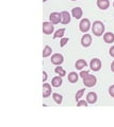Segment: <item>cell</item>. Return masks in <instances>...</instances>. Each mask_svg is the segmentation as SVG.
I'll return each instance as SVG.
<instances>
[{
	"mask_svg": "<svg viewBox=\"0 0 114 127\" xmlns=\"http://www.w3.org/2000/svg\"><path fill=\"white\" fill-rule=\"evenodd\" d=\"M90 68L93 71H99L101 68V61L99 58H93L90 63Z\"/></svg>",
	"mask_w": 114,
	"mask_h": 127,
	"instance_id": "obj_4",
	"label": "cell"
},
{
	"mask_svg": "<svg viewBox=\"0 0 114 127\" xmlns=\"http://www.w3.org/2000/svg\"><path fill=\"white\" fill-rule=\"evenodd\" d=\"M96 83H97V78L96 76H94L92 74H89L88 76L83 77V84L86 87H93L96 85Z\"/></svg>",
	"mask_w": 114,
	"mask_h": 127,
	"instance_id": "obj_2",
	"label": "cell"
},
{
	"mask_svg": "<svg viewBox=\"0 0 114 127\" xmlns=\"http://www.w3.org/2000/svg\"><path fill=\"white\" fill-rule=\"evenodd\" d=\"M109 94L111 95L112 97H114V85H112V86L109 88Z\"/></svg>",
	"mask_w": 114,
	"mask_h": 127,
	"instance_id": "obj_26",
	"label": "cell"
},
{
	"mask_svg": "<svg viewBox=\"0 0 114 127\" xmlns=\"http://www.w3.org/2000/svg\"><path fill=\"white\" fill-rule=\"evenodd\" d=\"M64 33H65V29H60V30H58L56 33L53 34V38L56 39V38H59V37H63V36H64Z\"/></svg>",
	"mask_w": 114,
	"mask_h": 127,
	"instance_id": "obj_21",
	"label": "cell"
},
{
	"mask_svg": "<svg viewBox=\"0 0 114 127\" xmlns=\"http://www.w3.org/2000/svg\"><path fill=\"white\" fill-rule=\"evenodd\" d=\"M82 14H83V12H82V9H81V7H79V6L74 7V9L72 10L73 17H75L76 19H80L82 17Z\"/></svg>",
	"mask_w": 114,
	"mask_h": 127,
	"instance_id": "obj_10",
	"label": "cell"
},
{
	"mask_svg": "<svg viewBox=\"0 0 114 127\" xmlns=\"http://www.w3.org/2000/svg\"><path fill=\"white\" fill-rule=\"evenodd\" d=\"M86 66H88V64H86L84 59H78L76 64H75V67H76L77 70H82L83 68H86Z\"/></svg>",
	"mask_w": 114,
	"mask_h": 127,
	"instance_id": "obj_15",
	"label": "cell"
},
{
	"mask_svg": "<svg viewBox=\"0 0 114 127\" xmlns=\"http://www.w3.org/2000/svg\"><path fill=\"white\" fill-rule=\"evenodd\" d=\"M67 78H68V82L69 83H77L78 82V78H79V75H78L76 72H70L69 74H68V76H67Z\"/></svg>",
	"mask_w": 114,
	"mask_h": 127,
	"instance_id": "obj_16",
	"label": "cell"
},
{
	"mask_svg": "<svg viewBox=\"0 0 114 127\" xmlns=\"http://www.w3.org/2000/svg\"><path fill=\"white\" fill-rule=\"evenodd\" d=\"M91 43H92V36L90 34H84L81 38V45L85 48H88L91 46Z\"/></svg>",
	"mask_w": 114,
	"mask_h": 127,
	"instance_id": "obj_8",
	"label": "cell"
},
{
	"mask_svg": "<svg viewBox=\"0 0 114 127\" xmlns=\"http://www.w3.org/2000/svg\"><path fill=\"white\" fill-rule=\"evenodd\" d=\"M47 1V0H43V2H46Z\"/></svg>",
	"mask_w": 114,
	"mask_h": 127,
	"instance_id": "obj_30",
	"label": "cell"
},
{
	"mask_svg": "<svg viewBox=\"0 0 114 127\" xmlns=\"http://www.w3.org/2000/svg\"><path fill=\"white\" fill-rule=\"evenodd\" d=\"M52 97H53V100L57 104H61L62 101H63V96L59 93H52Z\"/></svg>",
	"mask_w": 114,
	"mask_h": 127,
	"instance_id": "obj_20",
	"label": "cell"
},
{
	"mask_svg": "<svg viewBox=\"0 0 114 127\" xmlns=\"http://www.w3.org/2000/svg\"><path fill=\"white\" fill-rule=\"evenodd\" d=\"M113 6H114V2H113Z\"/></svg>",
	"mask_w": 114,
	"mask_h": 127,
	"instance_id": "obj_32",
	"label": "cell"
},
{
	"mask_svg": "<svg viewBox=\"0 0 114 127\" xmlns=\"http://www.w3.org/2000/svg\"><path fill=\"white\" fill-rule=\"evenodd\" d=\"M109 53H110V55H111L112 57H114V46L110 48V50H109Z\"/></svg>",
	"mask_w": 114,
	"mask_h": 127,
	"instance_id": "obj_27",
	"label": "cell"
},
{
	"mask_svg": "<svg viewBox=\"0 0 114 127\" xmlns=\"http://www.w3.org/2000/svg\"><path fill=\"white\" fill-rule=\"evenodd\" d=\"M68 40H69V39H68L67 37H62L61 41H60V46H61V47H64V46L66 45V43L68 42Z\"/></svg>",
	"mask_w": 114,
	"mask_h": 127,
	"instance_id": "obj_23",
	"label": "cell"
},
{
	"mask_svg": "<svg viewBox=\"0 0 114 127\" xmlns=\"http://www.w3.org/2000/svg\"><path fill=\"white\" fill-rule=\"evenodd\" d=\"M88 104H89V103L88 102H85V101H78V107H82V106H88Z\"/></svg>",
	"mask_w": 114,
	"mask_h": 127,
	"instance_id": "obj_24",
	"label": "cell"
},
{
	"mask_svg": "<svg viewBox=\"0 0 114 127\" xmlns=\"http://www.w3.org/2000/svg\"><path fill=\"white\" fill-rule=\"evenodd\" d=\"M92 32L95 36H101L105 32V25L99 20L95 21L92 26Z\"/></svg>",
	"mask_w": 114,
	"mask_h": 127,
	"instance_id": "obj_1",
	"label": "cell"
},
{
	"mask_svg": "<svg viewBox=\"0 0 114 127\" xmlns=\"http://www.w3.org/2000/svg\"><path fill=\"white\" fill-rule=\"evenodd\" d=\"M89 74H90V72H89L88 70H85V71H83V70H82L81 72H80V76H81L82 78H83V77H85V76H88Z\"/></svg>",
	"mask_w": 114,
	"mask_h": 127,
	"instance_id": "obj_25",
	"label": "cell"
},
{
	"mask_svg": "<svg viewBox=\"0 0 114 127\" xmlns=\"http://www.w3.org/2000/svg\"><path fill=\"white\" fill-rule=\"evenodd\" d=\"M54 72H56L58 75H60V76H65L66 75V71L62 68V67L60 66H58L56 69H54Z\"/></svg>",
	"mask_w": 114,
	"mask_h": 127,
	"instance_id": "obj_19",
	"label": "cell"
},
{
	"mask_svg": "<svg viewBox=\"0 0 114 127\" xmlns=\"http://www.w3.org/2000/svg\"><path fill=\"white\" fill-rule=\"evenodd\" d=\"M104 40L107 43H112L114 42V34L112 32H107L104 34Z\"/></svg>",
	"mask_w": 114,
	"mask_h": 127,
	"instance_id": "obj_14",
	"label": "cell"
},
{
	"mask_svg": "<svg viewBox=\"0 0 114 127\" xmlns=\"http://www.w3.org/2000/svg\"><path fill=\"white\" fill-rule=\"evenodd\" d=\"M49 19H50V22L51 23H53V25H58V23L61 21V13L53 12V13L50 14Z\"/></svg>",
	"mask_w": 114,
	"mask_h": 127,
	"instance_id": "obj_7",
	"label": "cell"
},
{
	"mask_svg": "<svg viewBox=\"0 0 114 127\" xmlns=\"http://www.w3.org/2000/svg\"><path fill=\"white\" fill-rule=\"evenodd\" d=\"M51 85L53 87H60L62 85V76H54L51 81Z\"/></svg>",
	"mask_w": 114,
	"mask_h": 127,
	"instance_id": "obj_17",
	"label": "cell"
},
{
	"mask_svg": "<svg viewBox=\"0 0 114 127\" xmlns=\"http://www.w3.org/2000/svg\"><path fill=\"white\" fill-rule=\"evenodd\" d=\"M61 22L63 25H67V23L70 22V14L67 11L61 12Z\"/></svg>",
	"mask_w": 114,
	"mask_h": 127,
	"instance_id": "obj_9",
	"label": "cell"
},
{
	"mask_svg": "<svg viewBox=\"0 0 114 127\" xmlns=\"http://www.w3.org/2000/svg\"><path fill=\"white\" fill-rule=\"evenodd\" d=\"M51 52H52V49L50 48L49 46H46L43 50V57H48L49 55H51Z\"/></svg>",
	"mask_w": 114,
	"mask_h": 127,
	"instance_id": "obj_18",
	"label": "cell"
},
{
	"mask_svg": "<svg viewBox=\"0 0 114 127\" xmlns=\"http://www.w3.org/2000/svg\"><path fill=\"white\" fill-rule=\"evenodd\" d=\"M97 6L100 10H107L110 6L109 0H97Z\"/></svg>",
	"mask_w": 114,
	"mask_h": 127,
	"instance_id": "obj_13",
	"label": "cell"
},
{
	"mask_svg": "<svg viewBox=\"0 0 114 127\" xmlns=\"http://www.w3.org/2000/svg\"><path fill=\"white\" fill-rule=\"evenodd\" d=\"M79 28H80V31L81 32L86 33V32L90 30V28H91V22H90V20H89L88 18H83L80 21V23H79Z\"/></svg>",
	"mask_w": 114,
	"mask_h": 127,
	"instance_id": "obj_3",
	"label": "cell"
},
{
	"mask_svg": "<svg viewBox=\"0 0 114 127\" xmlns=\"http://www.w3.org/2000/svg\"><path fill=\"white\" fill-rule=\"evenodd\" d=\"M111 70L114 72V61H113V62H112V64H111Z\"/></svg>",
	"mask_w": 114,
	"mask_h": 127,
	"instance_id": "obj_29",
	"label": "cell"
},
{
	"mask_svg": "<svg viewBox=\"0 0 114 127\" xmlns=\"http://www.w3.org/2000/svg\"><path fill=\"white\" fill-rule=\"evenodd\" d=\"M46 79H47V73L45 71H43V82H46Z\"/></svg>",
	"mask_w": 114,
	"mask_h": 127,
	"instance_id": "obj_28",
	"label": "cell"
},
{
	"mask_svg": "<svg viewBox=\"0 0 114 127\" xmlns=\"http://www.w3.org/2000/svg\"><path fill=\"white\" fill-rule=\"evenodd\" d=\"M50 61H51V63L53 64V65L59 66V65H61V64L64 62V57H63L62 54L56 53V54H53L51 56V59H50Z\"/></svg>",
	"mask_w": 114,
	"mask_h": 127,
	"instance_id": "obj_6",
	"label": "cell"
},
{
	"mask_svg": "<svg viewBox=\"0 0 114 127\" xmlns=\"http://www.w3.org/2000/svg\"><path fill=\"white\" fill-rule=\"evenodd\" d=\"M86 102L89 104H95L97 102V94L95 92H89L86 95Z\"/></svg>",
	"mask_w": 114,
	"mask_h": 127,
	"instance_id": "obj_11",
	"label": "cell"
},
{
	"mask_svg": "<svg viewBox=\"0 0 114 127\" xmlns=\"http://www.w3.org/2000/svg\"><path fill=\"white\" fill-rule=\"evenodd\" d=\"M84 92H85V89H80V90L77 92V94H76V101H77V102L81 98V96L83 95V93H84Z\"/></svg>",
	"mask_w": 114,
	"mask_h": 127,
	"instance_id": "obj_22",
	"label": "cell"
},
{
	"mask_svg": "<svg viewBox=\"0 0 114 127\" xmlns=\"http://www.w3.org/2000/svg\"><path fill=\"white\" fill-rule=\"evenodd\" d=\"M50 94H51V86L45 83L43 85V97H48Z\"/></svg>",
	"mask_w": 114,
	"mask_h": 127,
	"instance_id": "obj_12",
	"label": "cell"
},
{
	"mask_svg": "<svg viewBox=\"0 0 114 127\" xmlns=\"http://www.w3.org/2000/svg\"><path fill=\"white\" fill-rule=\"evenodd\" d=\"M53 30H54V26L53 23L51 22H43V32H44L45 34L49 35V34H52L53 33Z\"/></svg>",
	"mask_w": 114,
	"mask_h": 127,
	"instance_id": "obj_5",
	"label": "cell"
},
{
	"mask_svg": "<svg viewBox=\"0 0 114 127\" xmlns=\"http://www.w3.org/2000/svg\"><path fill=\"white\" fill-rule=\"evenodd\" d=\"M72 1H76V0H72Z\"/></svg>",
	"mask_w": 114,
	"mask_h": 127,
	"instance_id": "obj_31",
	"label": "cell"
}]
</instances>
